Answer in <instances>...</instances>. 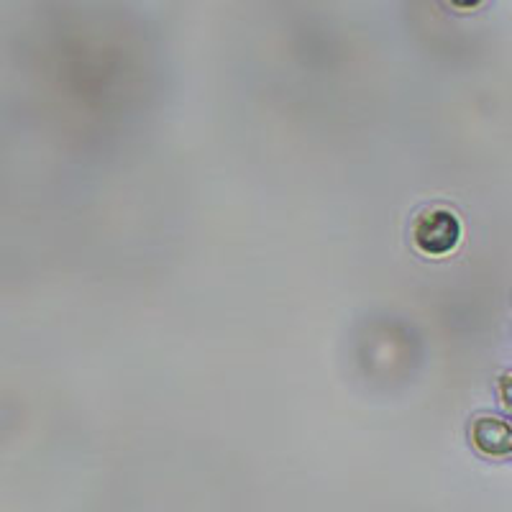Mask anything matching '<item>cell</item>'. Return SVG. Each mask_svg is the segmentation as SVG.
Wrapping results in <instances>:
<instances>
[{"label": "cell", "instance_id": "cell-1", "mask_svg": "<svg viewBox=\"0 0 512 512\" xmlns=\"http://www.w3.org/2000/svg\"><path fill=\"white\" fill-rule=\"evenodd\" d=\"M415 244L423 254L443 256L461 241V223L451 210H428L415 221Z\"/></svg>", "mask_w": 512, "mask_h": 512}, {"label": "cell", "instance_id": "cell-2", "mask_svg": "<svg viewBox=\"0 0 512 512\" xmlns=\"http://www.w3.org/2000/svg\"><path fill=\"white\" fill-rule=\"evenodd\" d=\"M474 443L489 456L512 454V425L497 418H482L474 423Z\"/></svg>", "mask_w": 512, "mask_h": 512}, {"label": "cell", "instance_id": "cell-3", "mask_svg": "<svg viewBox=\"0 0 512 512\" xmlns=\"http://www.w3.org/2000/svg\"><path fill=\"white\" fill-rule=\"evenodd\" d=\"M502 400H505L507 408H512V377L502 379Z\"/></svg>", "mask_w": 512, "mask_h": 512}, {"label": "cell", "instance_id": "cell-4", "mask_svg": "<svg viewBox=\"0 0 512 512\" xmlns=\"http://www.w3.org/2000/svg\"><path fill=\"white\" fill-rule=\"evenodd\" d=\"M451 3H454L456 8H474V6H479L482 0H451Z\"/></svg>", "mask_w": 512, "mask_h": 512}]
</instances>
